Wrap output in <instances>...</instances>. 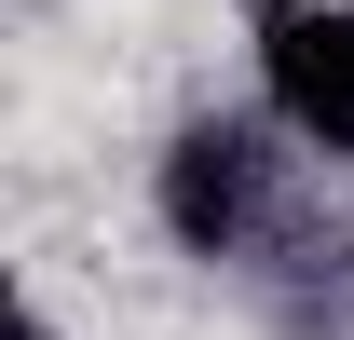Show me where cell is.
I'll return each instance as SVG.
<instances>
[{"label":"cell","instance_id":"6da1fadb","mask_svg":"<svg viewBox=\"0 0 354 340\" xmlns=\"http://www.w3.org/2000/svg\"><path fill=\"white\" fill-rule=\"evenodd\" d=\"M259 82H272V123L300 150L354 164V0H286L259 41Z\"/></svg>","mask_w":354,"mask_h":340},{"label":"cell","instance_id":"7a4b0ae2","mask_svg":"<svg viewBox=\"0 0 354 340\" xmlns=\"http://www.w3.org/2000/svg\"><path fill=\"white\" fill-rule=\"evenodd\" d=\"M259 205H272V150L245 123H191L164 150V232L191 258H232L245 232H259Z\"/></svg>","mask_w":354,"mask_h":340}]
</instances>
